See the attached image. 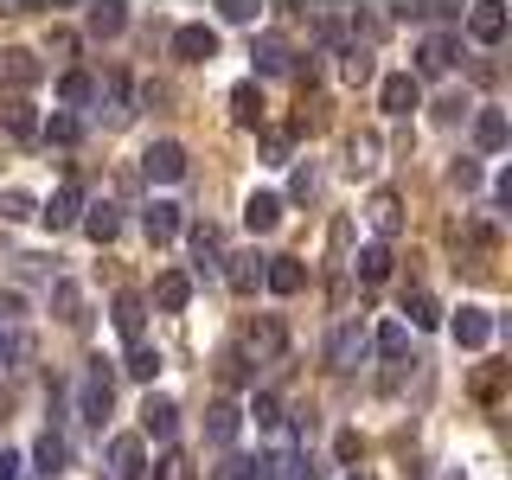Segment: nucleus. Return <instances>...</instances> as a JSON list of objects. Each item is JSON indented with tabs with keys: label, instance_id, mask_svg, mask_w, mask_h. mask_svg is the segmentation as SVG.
<instances>
[{
	"label": "nucleus",
	"instance_id": "24",
	"mask_svg": "<svg viewBox=\"0 0 512 480\" xmlns=\"http://www.w3.org/2000/svg\"><path fill=\"white\" fill-rule=\"evenodd\" d=\"M468 32H474L480 45H500V39H506V7H500V0L474 7V13H468Z\"/></svg>",
	"mask_w": 512,
	"mask_h": 480
},
{
	"label": "nucleus",
	"instance_id": "50",
	"mask_svg": "<svg viewBox=\"0 0 512 480\" xmlns=\"http://www.w3.org/2000/svg\"><path fill=\"white\" fill-rule=\"evenodd\" d=\"M346 480H372V474H359V468H352V474H346Z\"/></svg>",
	"mask_w": 512,
	"mask_h": 480
},
{
	"label": "nucleus",
	"instance_id": "30",
	"mask_svg": "<svg viewBox=\"0 0 512 480\" xmlns=\"http://www.w3.org/2000/svg\"><path fill=\"white\" fill-rule=\"evenodd\" d=\"M192 256H199V269H218L224 263V237L212 224H192Z\"/></svg>",
	"mask_w": 512,
	"mask_h": 480
},
{
	"label": "nucleus",
	"instance_id": "35",
	"mask_svg": "<svg viewBox=\"0 0 512 480\" xmlns=\"http://www.w3.org/2000/svg\"><path fill=\"white\" fill-rule=\"evenodd\" d=\"M122 372H128V378H141V384H154V372H160V352H154L148 340H135V346H128V365H122Z\"/></svg>",
	"mask_w": 512,
	"mask_h": 480
},
{
	"label": "nucleus",
	"instance_id": "39",
	"mask_svg": "<svg viewBox=\"0 0 512 480\" xmlns=\"http://www.w3.org/2000/svg\"><path fill=\"white\" fill-rule=\"evenodd\" d=\"M0 218H39V199H32V192H0Z\"/></svg>",
	"mask_w": 512,
	"mask_h": 480
},
{
	"label": "nucleus",
	"instance_id": "16",
	"mask_svg": "<svg viewBox=\"0 0 512 480\" xmlns=\"http://www.w3.org/2000/svg\"><path fill=\"white\" fill-rule=\"evenodd\" d=\"M301 282H308V269H301L295 256H263V288H276V295H301Z\"/></svg>",
	"mask_w": 512,
	"mask_h": 480
},
{
	"label": "nucleus",
	"instance_id": "41",
	"mask_svg": "<svg viewBox=\"0 0 512 480\" xmlns=\"http://www.w3.org/2000/svg\"><path fill=\"white\" fill-rule=\"evenodd\" d=\"M218 480H263V461H250V455H231L218 468Z\"/></svg>",
	"mask_w": 512,
	"mask_h": 480
},
{
	"label": "nucleus",
	"instance_id": "8",
	"mask_svg": "<svg viewBox=\"0 0 512 480\" xmlns=\"http://www.w3.org/2000/svg\"><path fill=\"white\" fill-rule=\"evenodd\" d=\"M173 58H186V64H212L218 58V32L205 26V20H192L173 32Z\"/></svg>",
	"mask_w": 512,
	"mask_h": 480
},
{
	"label": "nucleus",
	"instance_id": "19",
	"mask_svg": "<svg viewBox=\"0 0 512 480\" xmlns=\"http://www.w3.org/2000/svg\"><path fill=\"white\" fill-rule=\"evenodd\" d=\"M237 429H244V410H237V404H212V410H205V442L231 448Z\"/></svg>",
	"mask_w": 512,
	"mask_h": 480
},
{
	"label": "nucleus",
	"instance_id": "3",
	"mask_svg": "<svg viewBox=\"0 0 512 480\" xmlns=\"http://www.w3.org/2000/svg\"><path fill=\"white\" fill-rule=\"evenodd\" d=\"M372 352V340H365V327L359 320H346V327H333V340H327V365L333 372H359V359Z\"/></svg>",
	"mask_w": 512,
	"mask_h": 480
},
{
	"label": "nucleus",
	"instance_id": "36",
	"mask_svg": "<svg viewBox=\"0 0 512 480\" xmlns=\"http://www.w3.org/2000/svg\"><path fill=\"white\" fill-rule=\"evenodd\" d=\"M77 135H84V128H77V116H52V122H39V141H45V148H71Z\"/></svg>",
	"mask_w": 512,
	"mask_h": 480
},
{
	"label": "nucleus",
	"instance_id": "5",
	"mask_svg": "<svg viewBox=\"0 0 512 480\" xmlns=\"http://www.w3.org/2000/svg\"><path fill=\"white\" fill-rule=\"evenodd\" d=\"M282 352H288V327H282L276 314H263V320L250 327V340H244V359L269 365V359H282Z\"/></svg>",
	"mask_w": 512,
	"mask_h": 480
},
{
	"label": "nucleus",
	"instance_id": "7",
	"mask_svg": "<svg viewBox=\"0 0 512 480\" xmlns=\"http://www.w3.org/2000/svg\"><path fill=\"white\" fill-rule=\"evenodd\" d=\"M39 218L52 224V231H71V224L84 218V186H77V180H64V186L52 192V199L39 205Z\"/></svg>",
	"mask_w": 512,
	"mask_h": 480
},
{
	"label": "nucleus",
	"instance_id": "42",
	"mask_svg": "<svg viewBox=\"0 0 512 480\" xmlns=\"http://www.w3.org/2000/svg\"><path fill=\"white\" fill-rule=\"evenodd\" d=\"M340 77H346V84H365V77H372V52H346Z\"/></svg>",
	"mask_w": 512,
	"mask_h": 480
},
{
	"label": "nucleus",
	"instance_id": "28",
	"mask_svg": "<svg viewBox=\"0 0 512 480\" xmlns=\"http://www.w3.org/2000/svg\"><path fill=\"white\" fill-rule=\"evenodd\" d=\"M352 269H359V282H384L391 276V244H365L352 256Z\"/></svg>",
	"mask_w": 512,
	"mask_h": 480
},
{
	"label": "nucleus",
	"instance_id": "6",
	"mask_svg": "<svg viewBox=\"0 0 512 480\" xmlns=\"http://www.w3.org/2000/svg\"><path fill=\"white\" fill-rule=\"evenodd\" d=\"M455 52H461L455 32H429V39L416 45V71H410V77H442L448 64H455Z\"/></svg>",
	"mask_w": 512,
	"mask_h": 480
},
{
	"label": "nucleus",
	"instance_id": "49",
	"mask_svg": "<svg viewBox=\"0 0 512 480\" xmlns=\"http://www.w3.org/2000/svg\"><path fill=\"white\" fill-rule=\"evenodd\" d=\"M7 352H13V346H7V340H0V365H7Z\"/></svg>",
	"mask_w": 512,
	"mask_h": 480
},
{
	"label": "nucleus",
	"instance_id": "43",
	"mask_svg": "<svg viewBox=\"0 0 512 480\" xmlns=\"http://www.w3.org/2000/svg\"><path fill=\"white\" fill-rule=\"evenodd\" d=\"M224 26H256V7H250V0H224Z\"/></svg>",
	"mask_w": 512,
	"mask_h": 480
},
{
	"label": "nucleus",
	"instance_id": "38",
	"mask_svg": "<svg viewBox=\"0 0 512 480\" xmlns=\"http://www.w3.org/2000/svg\"><path fill=\"white\" fill-rule=\"evenodd\" d=\"M154 480H199V474H192V455H180V448H167V455L154 461Z\"/></svg>",
	"mask_w": 512,
	"mask_h": 480
},
{
	"label": "nucleus",
	"instance_id": "32",
	"mask_svg": "<svg viewBox=\"0 0 512 480\" xmlns=\"http://www.w3.org/2000/svg\"><path fill=\"white\" fill-rule=\"evenodd\" d=\"M58 96H64V109H84V103H96V77L90 71H64Z\"/></svg>",
	"mask_w": 512,
	"mask_h": 480
},
{
	"label": "nucleus",
	"instance_id": "45",
	"mask_svg": "<svg viewBox=\"0 0 512 480\" xmlns=\"http://www.w3.org/2000/svg\"><path fill=\"white\" fill-rule=\"evenodd\" d=\"M26 314V301L13 295V288H0V327H7V320H20Z\"/></svg>",
	"mask_w": 512,
	"mask_h": 480
},
{
	"label": "nucleus",
	"instance_id": "26",
	"mask_svg": "<svg viewBox=\"0 0 512 480\" xmlns=\"http://www.w3.org/2000/svg\"><path fill=\"white\" fill-rule=\"evenodd\" d=\"M231 116H237V128H263V90H256V84H237L231 90Z\"/></svg>",
	"mask_w": 512,
	"mask_h": 480
},
{
	"label": "nucleus",
	"instance_id": "15",
	"mask_svg": "<svg viewBox=\"0 0 512 480\" xmlns=\"http://www.w3.org/2000/svg\"><path fill=\"white\" fill-rule=\"evenodd\" d=\"M250 58H256V71H263V77L295 71V52H288V39H276V32H263V39L250 45Z\"/></svg>",
	"mask_w": 512,
	"mask_h": 480
},
{
	"label": "nucleus",
	"instance_id": "22",
	"mask_svg": "<svg viewBox=\"0 0 512 480\" xmlns=\"http://www.w3.org/2000/svg\"><path fill=\"white\" fill-rule=\"evenodd\" d=\"M64 461H71V448H64V436H58V429H45V436L32 442V468H39L45 480H52V474H64Z\"/></svg>",
	"mask_w": 512,
	"mask_h": 480
},
{
	"label": "nucleus",
	"instance_id": "13",
	"mask_svg": "<svg viewBox=\"0 0 512 480\" xmlns=\"http://www.w3.org/2000/svg\"><path fill=\"white\" fill-rule=\"evenodd\" d=\"M141 231H148L154 244H173V237L186 231V212H180V205H173V199H154L148 212H141Z\"/></svg>",
	"mask_w": 512,
	"mask_h": 480
},
{
	"label": "nucleus",
	"instance_id": "44",
	"mask_svg": "<svg viewBox=\"0 0 512 480\" xmlns=\"http://www.w3.org/2000/svg\"><path fill=\"white\" fill-rule=\"evenodd\" d=\"M448 180H455L461 192H474L480 186V167H474V160H455V173H448Z\"/></svg>",
	"mask_w": 512,
	"mask_h": 480
},
{
	"label": "nucleus",
	"instance_id": "18",
	"mask_svg": "<svg viewBox=\"0 0 512 480\" xmlns=\"http://www.w3.org/2000/svg\"><path fill=\"white\" fill-rule=\"evenodd\" d=\"M474 141H480V154H500L506 141H512L506 109H480V116H474Z\"/></svg>",
	"mask_w": 512,
	"mask_h": 480
},
{
	"label": "nucleus",
	"instance_id": "4",
	"mask_svg": "<svg viewBox=\"0 0 512 480\" xmlns=\"http://www.w3.org/2000/svg\"><path fill=\"white\" fill-rule=\"evenodd\" d=\"M141 173L160 186H173V180H186V148L180 141H148V154H141Z\"/></svg>",
	"mask_w": 512,
	"mask_h": 480
},
{
	"label": "nucleus",
	"instance_id": "29",
	"mask_svg": "<svg viewBox=\"0 0 512 480\" xmlns=\"http://www.w3.org/2000/svg\"><path fill=\"white\" fill-rule=\"evenodd\" d=\"M372 352H378V359H404V352H410V327H404V320H384Z\"/></svg>",
	"mask_w": 512,
	"mask_h": 480
},
{
	"label": "nucleus",
	"instance_id": "25",
	"mask_svg": "<svg viewBox=\"0 0 512 480\" xmlns=\"http://www.w3.org/2000/svg\"><path fill=\"white\" fill-rule=\"evenodd\" d=\"M77 224H84V237H90V244H109V237L122 231L116 205H84V218H77Z\"/></svg>",
	"mask_w": 512,
	"mask_h": 480
},
{
	"label": "nucleus",
	"instance_id": "23",
	"mask_svg": "<svg viewBox=\"0 0 512 480\" xmlns=\"http://www.w3.org/2000/svg\"><path fill=\"white\" fill-rule=\"evenodd\" d=\"M378 135H372V128H365V135H346V173H352V180H359V173H378Z\"/></svg>",
	"mask_w": 512,
	"mask_h": 480
},
{
	"label": "nucleus",
	"instance_id": "48",
	"mask_svg": "<svg viewBox=\"0 0 512 480\" xmlns=\"http://www.w3.org/2000/svg\"><path fill=\"white\" fill-rule=\"evenodd\" d=\"M0 480H20V455H7V448H0Z\"/></svg>",
	"mask_w": 512,
	"mask_h": 480
},
{
	"label": "nucleus",
	"instance_id": "34",
	"mask_svg": "<svg viewBox=\"0 0 512 480\" xmlns=\"http://www.w3.org/2000/svg\"><path fill=\"white\" fill-rule=\"evenodd\" d=\"M404 314H410V327H416V333L442 327V308H436V295H423V288H416V295L404 301Z\"/></svg>",
	"mask_w": 512,
	"mask_h": 480
},
{
	"label": "nucleus",
	"instance_id": "12",
	"mask_svg": "<svg viewBox=\"0 0 512 480\" xmlns=\"http://www.w3.org/2000/svg\"><path fill=\"white\" fill-rule=\"evenodd\" d=\"M39 77H45V64L32 58L26 45H13V52H0V84H7V90H32Z\"/></svg>",
	"mask_w": 512,
	"mask_h": 480
},
{
	"label": "nucleus",
	"instance_id": "10",
	"mask_svg": "<svg viewBox=\"0 0 512 480\" xmlns=\"http://www.w3.org/2000/svg\"><path fill=\"white\" fill-rule=\"evenodd\" d=\"M378 103H384V116H410V109L423 103V84H416L410 71H391V77L378 84Z\"/></svg>",
	"mask_w": 512,
	"mask_h": 480
},
{
	"label": "nucleus",
	"instance_id": "2",
	"mask_svg": "<svg viewBox=\"0 0 512 480\" xmlns=\"http://www.w3.org/2000/svg\"><path fill=\"white\" fill-rule=\"evenodd\" d=\"M103 468H109V480H141L148 474V448H141V436H109Z\"/></svg>",
	"mask_w": 512,
	"mask_h": 480
},
{
	"label": "nucleus",
	"instance_id": "47",
	"mask_svg": "<svg viewBox=\"0 0 512 480\" xmlns=\"http://www.w3.org/2000/svg\"><path fill=\"white\" fill-rule=\"evenodd\" d=\"M244 365H250V359H244V352H224V378H231V384H244V378H250V372H244Z\"/></svg>",
	"mask_w": 512,
	"mask_h": 480
},
{
	"label": "nucleus",
	"instance_id": "20",
	"mask_svg": "<svg viewBox=\"0 0 512 480\" xmlns=\"http://www.w3.org/2000/svg\"><path fill=\"white\" fill-rule=\"evenodd\" d=\"M0 128H7L13 141H39V109H32L26 96H13V103L0 109Z\"/></svg>",
	"mask_w": 512,
	"mask_h": 480
},
{
	"label": "nucleus",
	"instance_id": "37",
	"mask_svg": "<svg viewBox=\"0 0 512 480\" xmlns=\"http://www.w3.org/2000/svg\"><path fill=\"white\" fill-rule=\"evenodd\" d=\"M52 308H58V320H71V327L84 320V295H77V282H58L52 288Z\"/></svg>",
	"mask_w": 512,
	"mask_h": 480
},
{
	"label": "nucleus",
	"instance_id": "21",
	"mask_svg": "<svg viewBox=\"0 0 512 480\" xmlns=\"http://www.w3.org/2000/svg\"><path fill=\"white\" fill-rule=\"evenodd\" d=\"M244 224L256 237L276 231V224H282V199H276V192H250V199H244Z\"/></svg>",
	"mask_w": 512,
	"mask_h": 480
},
{
	"label": "nucleus",
	"instance_id": "33",
	"mask_svg": "<svg viewBox=\"0 0 512 480\" xmlns=\"http://www.w3.org/2000/svg\"><path fill=\"white\" fill-rule=\"evenodd\" d=\"M141 314H148V301H141V295H116V327H122L128 346L141 340Z\"/></svg>",
	"mask_w": 512,
	"mask_h": 480
},
{
	"label": "nucleus",
	"instance_id": "1",
	"mask_svg": "<svg viewBox=\"0 0 512 480\" xmlns=\"http://www.w3.org/2000/svg\"><path fill=\"white\" fill-rule=\"evenodd\" d=\"M109 397H116V372H109V359H90V378H84V391H77V416L103 429Z\"/></svg>",
	"mask_w": 512,
	"mask_h": 480
},
{
	"label": "nucleus",
	"instance_id": "31",
	"mask_svg": "<svg viewBox=\"0 0 512 480\" xmlns=\"http://www.w3.org/2000/svg\"><path fill=\"white\" fill-rule=\"evenodd\" d=\"M96 39H116V32L128 26V7H116V0H103V7H90V20H84Z\"/></svg>",
	"mask_w": 512,
	"mask_h": 480
},
{
	"label": "nucleus",
	"instance_id": "17",
	"mask_svg": "<svg viewBox=\"0 0 512 480\" xmlns=\"http://www.w3.org/2000/svg\"><path fill=\"white\" fill-rule=\"evenodd\" d=\"M186 301H192V276L186 269H167V276L154 282V308L160 314H186Z\"/></svg>",
	"mask_w": 512,
	"mask_h": 480
},
{
	"label": "nucleus",
	"instance_id": "27",
	"mask_svg": "<svg viewBox=\"0 0 512 480\" xmlns=\"http://www.w3.org/2000/svg\"><path fill=\"white\" fill-rule=\"evenodd\" d=\"M224 282L237 288V295H256V282H263V256H224Z\"/></svg>",
	"mask_w": 512,
	"mask_h": 480
},
{
	"label": "nucleus",
	"instance_id": "40",
	"mask_svg": "<svg viewBox=\"0 0 512 480\" xmlns=\"http://www.w3.org/2000/svg\"><path fill=\"white\" fill-rule=\"evenodd\" d=\"M250 416H256V429H276V423H282V404H276L269 391H256V397H250Z\"/></svg>",
	"mask_w": 512,
	"mask_h": 480
},
{
	"label": "nucleus",
	"instance_id": "11",
	"mask_svg": "<svg viewBox=\"0 0 512 480\" xmlns=\"http://www.w3.org/2000/svg\"><path fill=\"white\" fill-rule=\"evenodd\" d=\"M365 224L378 231V244L397 237V231H404V199H397V192H372V199H365Z\"/></svg>",
	"mask_w": 512,
	"mask_h": 480
},
{
	"label": "nucleus",
	"instance_id": "9",
	"mask_svg": "<svg viewBox=\"0 0 512 480\" xmlns=\"http://www.w3.org/2000/svg\"><path fill=\"white\" fill-rule=\"evenodd\" d=\"M448 333H455L461 352H480V346H493V314L487 308H461L455 320H448Z\"/></svg>",
	"mask_w": 512,
	"mask_h": 480
},
{
	"label": "nucleus",
	"instance_id": "14",
	"mask_svg": "<svg viewBox=\"0 0 512 480\" xmlns=\"http://www.w3.org/2000/svg\"><path fill=\"white\" fill-rule=\"evenodd\" d=\"M141 429H148L154 442H173V429H180V404L160 397V391H148V404H141Z\"/></svg>",
	"mask_w": 512,
	"mask_h": 480
},
{
	"label": "nucleus",
	"instance_id": "46",
	"mask_svg": "<svg viewBox=\"0 0 512 480\" xmlns=\"http://www.w3.org/2000/svg\"><path fill=\"white\" fill-rule=\"evenodd\" d=\"M263 160H269V167H282V160H288V135H263Z\"/></svg>",
	"mask_w": 512,
	"mask_h": 480
}]
</instances>
